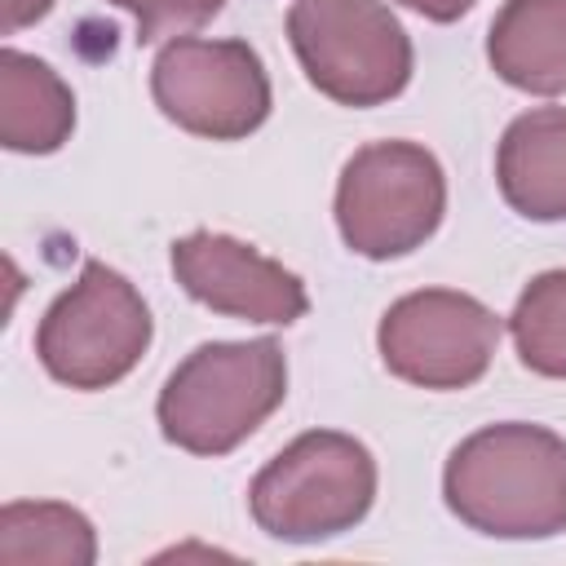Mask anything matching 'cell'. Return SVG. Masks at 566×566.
Listing matches in <instances>:
<instances>
[{"label": "cell", "mask_w": 566, "mask_h": 566, "mask_svg": "<svg viewBox=\"0 0 566 566\" xmlns=\"http://www.w3.org/2000/svg\"><path fill=\"white\" fill-rule=\"evenodd\" d=\"M49 9H53V0H0V31L13 35L31 22H40Z\"/></svg>", "instance_id": "cell-16"}, {"label": "cell", "mask_w": 566, "mask_h": 566, "mask_svg": "<svg viewBox=\"0 0 566 566\" xmlns=\"http://www.w3.org/2000/svg\"><path fill=\"white\" fill-rule=\"evenodd\" d=\"M495 186L517 217L566 221V106H535L504 128Z\"/></svg>", "instance_id": "cell-10"}, {"label": "cell", "mask_w": 566, "mask_h": 566, "mask_svg": "<svg viewBox=\"0 0 566 566\" xmlns=\"http://www.w3.org/2000/svg\"><path fill=\"white\" fill-rule=\"evenodd\" d=\"M509 332L526 371L566 380V270H544L522 287Z\"/></svg>", "instance_id": "cell-14"}, {"label": "cell", "mask_w": 566, "mask_h": 566, "mask_svg": "<svg viewBox=\"0 0 566 566\" xmlns=\"http://www.w3.org/2000/svg\"><path fill=\"white\" fill-rule=\"evenodd\" d=\"M168 261H172L177 283L186 287V296H195L199 305H208L226 318L287 327V323L305 318V310H310L305 283L292 270H283L274 256L256 252L252 243H243L234 234L195 230L172 243Z\"/></svg>", "instance_id": "cell-9"}, {"label": "cell", "mask_w": 566, "mask_h": 566, "mask_svg": "<svg viewBox=\"0 0 566 566\" xmlns=\"http://www.w3.org/2000/svg\"><path fill=\"white\" fill-rule=\"evenodd\" d=\"M376 500L371 451L340 429L292 438L248 486L252 522L283 544H318L354 531Z\"/></svg>", "instance_id": "cell-3"}, {"label": "cell", "mask_w": 566, "mask_h": 566, "mask_svg": "<svg viewBox=\"0 0 566 566\" xmlns=\"http://www.w3.org/2000/svg\"><path fill=\"white\" fill-rule=\"evenodd\" d=\"M500 345V318L469 292L424 287L398 296L376 327L389 376L420 389H469L486 376Z\"/></svg>", "instance_id": "cell-8"}, {"label": "cell", "mask_w": 566, "mask_h": 566, "mask_svg": "<svg viewBox=\"0 0 566 566\" xmlns=\"http://www.w3.org/2000/svg\"><path fill=\"white\" fill-rule=\"evenodd\" d=\"M398 4L416 9V13L429 18V22H455V18H464L478 0H398Z\"/></svg>", "instance_id": "cell-17"}, {"label": "cell", "mask_w": 566, "mask_h": 566, "mask_svg": "<svg viewBox=\"0 0 566 566\" xmlns=\"http://www.w3.org/2000/svg\"><path fill=\"white\" fill-rule=\"evenodd\" d=\"M133 13L137 22V44H155L164 35H186L221 13L226 0H111Z\"/></svg>", "instance_id": "cell-15"}, {"label": "cell", "mask_w": 566, "mask_h": 566, "mask_svg": "<svg viewBox=\"0 0 566 566\" xmlns=\"http://www.w3.org/2000/svg\"><path fill=\"white\" fill-rule=\"evenodd\" d=\"M93 522L57 500H13L0 509V566H93Z\"/></svg>", "instance_id": "cell-13"}, {"label": "cell", "mask_w": 566, "mask_h": 566, "mask_svg": "<svg viewBox=\"0 0 566 566\" xmlns=\"http://www.w3.org/2000/svg\"><path fill=\"white\" fill-rule=\"evenodd\" d=\"M150 97L177 128L239 142L270 119V75L248 40L172 35L150 66Z\"/></svg>", "instance_id": "cell-7"}, {"label": "cell", "mask_w": 566, "mask_h": 566, "mask_svg": "<svg viewBox=\"0 0 566 566\" xmlns=\"http://www.w3.org/2000/svg\"><path fill=\"white\" fill-rule=\"evenodd\" d=\"M442 500L491 539L566 535V438L526 420L486 424L447 455Z\"/></svg>", "instance_id": "cell-1"}, {"label": "cell", "mask_w": 566, "mask_h": 566, "mask_svg": "<svg viewBox=\"0 0 566 566\" xmlns=\"http://www.w3.org/2000/svg\"><path fill=\"white\" fill-rule=\"evenodd\" d=\"M287 40L305 80L340 106H380L411 80V35L380 0H292Z\"/></svg>", "instance_id": "cell-4"}, {"label": "cell", "mask_w": 566, "mask_h": 566, "mask_svg": "<svg viewBox=\"0 0 566 566\" xmlns=\"http://www.w3.org/2000/svg\"><path fill=\"white\" fill-rule=\"evenodd\" d=\"M447 212V177L433 150L416 142L358 146L336 181V230L349 252L394 261L416 252Z\"/></svg>", "instance_id": "cell-5"}, {"label": "cell", "mask_w": 566, "mask_h": 566, "mask_svg": "<svg viewBox=\"0 0 566 566\" xmlns=\"http://www.w3.org/2000/svg\"><path fill=\"white\" fill-rule=\"evenodd\" d=\"M71 128L75 93L66 80L22 49H0V146L13 155H53Z\"/></svg>", "instance_id": "cell-12"}, {"label": "cell", "mask_w": 566, "mask_h": 566, "mask_svg": "<svg viewBox=\"0 0 566 566\" xmlns=\"http://www.w3.org/2000/svg\"><path fill=\"white\" fill-rule=\"evenodd\" d=\"M150 310L142 292L106 261H84L80 279L44 310L35 358L57 385L111 389L150 349Z\"/></svg>", "instance_id": "cell-6"}, {"label": "cell", "mask_w": 566, "mask_h": 566, "mask_svg": "<svg viewBox=\"0 0 566 566\" xmlns=\"http://www.w3.org/2000/svg\"><path fill=\"white\" fill-rule=\"evenodd\" d=\"M287 398V358L274 336L208 340L159 389V433L190 455H226L248 442Z\"/></svg>", "instance_id": "cell-2"}, {"label": "cell", "mask_w": 566, "mask_h": 566, "mask_svg": "<svg viewBox=\"0 0 566 566\" xmlns=\"http://www.w3.org/2000/svg\"><path fill=\"white\" fill-rule=\"evenodd\" d=\"M486 62L522 93H566V0H504L486 31Z\"/></svg>", "instance_id": "cell-11"}]
</instances>
